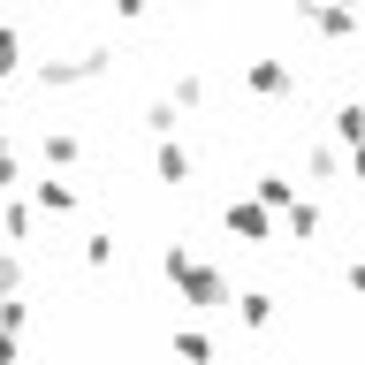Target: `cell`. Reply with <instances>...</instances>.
Segmentation results:
<instances>
[{"label": "cell", "mask_w": 365, "mask_h": 365, "mask_svg": "<svg viewBox=\"0 0 365 365\" xmlns=\"http://www.w3.org/2000/svg\"><path fill=\"white\" fill-rule=\"evenodd\" d=\"M228 228H236V236H251V244H259V236H267V213H259V205H228Z\"/></svg>", "instance_id": "cell-3"}, {"label": "cell", "mask_w": 365, "mask_h": 365, "mask_svg": "<svg viewBox=\"0 0 365 365\" xmlns=\"http://www.w3.org/2000/svg\"><path fill=\"white\" fill-rule=\"evenodd\" d=\"M244 84H251V91H267V99H274V91H289L297 76H289L282 61H244Z\"/></svg>", "instance_id": "cell-2"}, {"label": "cell", "mask_w": 365, "mask_h": 365, "mask_svg": "<svg viewBox=\"0 0 365 365\" xmlns=\"http://www.w3.org/2000/svg\"><path fill=\"white\" fill-rule=\"evenodd\" d=\"M38 205H46V213H68V205H76V190H68V182H38Z\"/></svg>", "instance_id": "cell-5"}, {"label": "cell", "mask_w": 365, "mask_h": 365, "mask_svg": "<svg viewBox=\"0 0 365 365\" xmlns=\"http://www.w3.org/2000/svg\"><path fill=\"white\" fill-rule=\"evenodd\" d=\"M168 274H175V289L190 297V304H228V282L213 267H198V259H182V251H168Z\"/></svg>", "instance_id": "cell-1"}, {"label": "cell", "mask_w": 365, "mask_h": 365, "mask_svg": "<svg viewBox=\"0 0 365 365\" xmlns=\"http://www.w3.org/2000/svg\"><path fill=\"white\" fill-rule=\"evenodd\" d=\"M350 289H365V259H358V267H350Z\"/></svg>", "instance_id": "cell-8"}, {"label": "cell", "mask_w": 365, "mask_h": 365, "mask_svg": "<svg viewBox=\"0 0 365 365\" xmlns=\"http://www.w3.org/2000/svg\"><path fill=\"white\" fill-rule=\"evenodd\" d=\"M175 350H182L190 365H205V358H213V342H205V335H175Z\"/></svg>", "instance_id": "cell-7"}, {"label": "cell", "mask_w": 365, "mask_h": 365, "mask_svg": "<svg viewBox=\"0 0 365 365\" xmlns=\"http://www.w3.org/2000/svg\"><path fill=\"white\" fill-rule=\"evenodd\" d=\"M244 319H251V327H267V319H274V297L251 289V297H244Z\"/></svg>", "instance_id": "cell-6"}, {"label": "cell", "mask_w": 365, "mask_h": 365, "mask_svg": "<svg viewBox=\"0 0 365 365\" xmlns=\"http://www.w3.org/2000/svg\"><path fill=\"white\" fill-rule=\"evenodd\" d=\"M160 175L182 182V175H190V153H182V145H160Z\"/></svg>", "instance_id": "cell-4"}]
</instances>
